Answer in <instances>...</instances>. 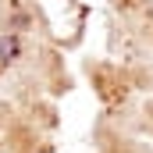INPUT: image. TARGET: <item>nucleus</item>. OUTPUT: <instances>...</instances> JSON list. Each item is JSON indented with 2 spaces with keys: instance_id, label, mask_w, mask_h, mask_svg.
I'll return each mask as SVG.
<instances>
[{
  "instance_id": "f257e3e1",
  "label": "nucleus",
  "mask_w": 153,
  "mask_h": 153,
  "mask_svg": "<svg viewBox=\"0 0 153 153\" xmlns=\"http://www.w3.org/2000/svg\"><path fill=\"white\" fill-rule=\"evenodd\" d=\"M22 57V39L18 32H4L0 36V64H14Z\"/></svg>"
}]
</instances>
